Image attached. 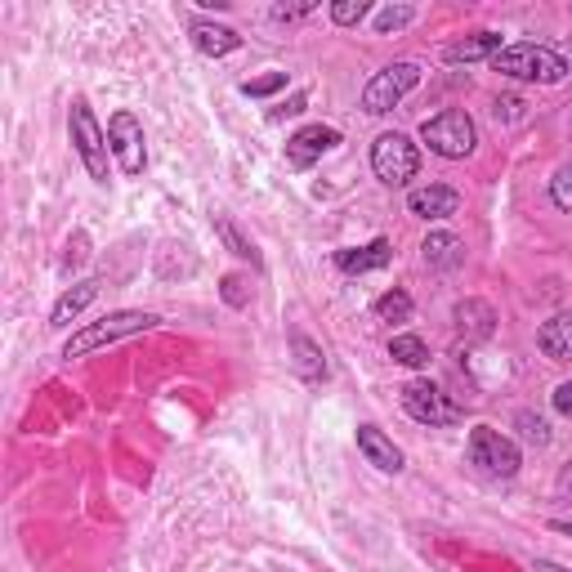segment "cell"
Masks as SVG:
<instances>
[{
    "instance_id": "1",
    "label": "cell",
    "mask_w": 572,
    "mask_h": 572,
    "mask_svg": "<svg viewBox=\"0 0 572 572\" xmlns=\"http://www.w3.org/2000/svg\"><path fill=\"white\" fill-rule=\"evenodd\" d=\"M157 322H162V318L148 313V309H117V313H107V318L81 326V331L67 340V345H63V358H85V354H94V350H103V345H117V340H131V335L153 331Z\"/></svg>"
},
{
    "instance_id": "2",
    "label": "cell",
    "mask_w": 572,
    "mask_h": 572,
    "mask_svg": "<svg viewBox=\"0 0 572 572\" xmlns=\"http://www.w3.org/2000/svg\"><path fill=\"white\" fill-rule=\"evenodd\" d=\"M488 67L501 72V76H510V81H537V85H559V81L572 72L563 54H554V50H545V45H532V41L506 45Z\"/></svg>"
},
{
    "instance_id": "3",
    "label": "cell",
    "mask_w": 572,
    "mask_h": 572,
    "mask_svg": "<svg viewBox=\"0 0 572 572\" xmlns=\"http://www.w3.org/2000/svg\"><path fill=\"white\" fill-rule=\"evenodd\" d=\"M420 139L429 144V153H438V157H447V162H466V157L479 148V126H475L470 112L443 107V112H434V117H425Z\"/></svg>"
},
{
    "instance_id": "4",
    "label": "cell",
    "mask_w": 572,
    "mask_h": 572,
    "mask_svg": "<svg viewBox=\"0 0 572 572\" xmlns=\"http://www.w3.org/2000/svg\"><path fill=\"white\" fill-rule=\"evenodd\" d=\"M67 135H72V148H76V157H81L85 175H90L94 184H107V157H112V148H107V131L94 122V112H90V103H85V98H72V112H67Z\"/></svg>"
},
{
    "instance_id": "5",
    "label": "cell",
    "mask_w": 572,
    "mask_h": 572,
    "mask_svg": "<svg viewBox=\"0 0 572 572\" xmlns=\"http://www.w3.org/2000/svg\"><path fill=\"white\" fill-rule=\"evenodd\" d=\"M470 466H479L488 479H514L523 466V451L510 434H501L492 425H475L470 429Z\"/></svg>"
},
{
    "instance_id": "6",
    "label": "cell",
    "mask_w": 572,
    "mask_h": 572,
    "mask_svg": "<svg viewBox=\"0 0 572 572\" xmlns=\"http://www.w3.org/2000/svg\"><path fill=\"white\" fill-rule=\"evenodd\" d=\"M372 170H376V179L385 188H407L420 175V148L407 135L389 131V135H381L372 144Z\"/></svg>"
},
{
    "instance_id": "7",
    "label": "cell",
    "mask_w": 572,
    "mask_h": 572,
    "mask_svg": "<svg viewBox=\"0 0 572 572\" xmlns=\"http://www.w3.org/2000/svg\"><path fill=\"white\" fill-rule=\"evenodd\" d=\"M416 85H420V67L416 63H389V67H381L363 85V112H372V117H385V112H394Z\"/></svg>"
},
{
    "instance_id": "8",
    "label": "cell",
    "mask_w": 572,
    "mask_h": 572,
    "mask_svg": "<svg viewBox=\"0 0 572 572\" xmlns=\"http://www.w3.org/2000/svg\"><path fill=\"white\" fill-rule=\"evenodd\" d=\"M398 394H403V412H407L412 420L429 425V429H443V425L461 420V407H456L434 381H407Z\"/></svg>"
},
{
    "instance_id": "9",
    "label": "cell",
    "mask_w": 572,
    "mask_h": 572,
    "mask_svg": "<svg viewBox=\"0 0 572 572\" xmlns=\"http://www.w3.org/2000/svg\"><path fill=\"white\" fill-rule=\"evenodd\" d=\"M107 148H112V157H117V166H122V175H144V166H148V148H144V126H139V117L135 112H112V122H107Z\"/></svg>"
},
{
    "instance_id": "10",
    "label": "cell",
    "mask_w": 572,
    "mask_h": 572,
    "mask_svg": "<svg viewBox=\"0 0 572 572\" xmlns=\"http://www.w3.org/2000/svg\"><path fill=\"white\" fill-rule=\"evenodd\" d=\"M335 144H340V131H335V126H322V122L300 126V131L287 139V166H291V170H309V166H318Z\"/></svg>"
},
{
    "instance_id": "11",
    "label": "cell",
    "mask_w": 572,
    "mask_h": 572,
    "mask_svg": "<svg viewBox=\"0 0 572 572\" xmlns=\"http://www.w3.org/2000/svg\"><path fill=\"white\" fill-rule=\"evenodd\" d=\"M358 451L367 456V466H376L381 475H398L403 470V451L394 447V438L376 425H358Z\"/></svg>"
},
{
    "instance_id": "12",
    "label": "cell",
    "mask_w": 572,
    "mask_h": 572,
    "mask_svg": "<svg viewBox=\"0 0 572 572\" xmlns=\"http://www.w3.org/2000/svg\"><path fill=\"white\" fill-rule=\"evenodd\" d=\"M407 210L416 219H447V215L461 210V193L447 188V184H429V188H416L407 197Z\"/></svg>"
},
{
    "instance_id": "13",
    "label": "cell",
    "mask_w": 572,
    "mask_h": 572,
    "mask_svg": "<svg viewBox=\"0 0 572 572\" xmlns=\"http://www.w3.org/2000/svg\"><path fill=\"white\" fill-rule=\"evenodd\" d=\"M537 345L550 363H572V309H559L554 318L541 322Z\"/></svg>"
},
{
    "instance_id": "14",
    "label": "cell",
    "mask_w": 572,
    "mask_h": 572,
    "mask_svg": "<svg viewBox=\"0 0 572 572\" xmlns=\"http://www.w3.org/2000/svg\"><path fill=\"white\" fill-rule=\"evenodd\" d=\"M456 331H461L466 340H492V331H497V309L488 304V300H475V295H466L461 304H456Z\"/></svg>"
},
{
    "instance_id": "15",
    "label": "cell",
    "mask_w": 572,
    "mask_h": 572,
    "mask_svg": "<svg viewBox=\"0 0 572 572\" xmlns=\"http://www.w3.org/2000/svg\"><path fill=\"white\" fill-rule=\"evenodd\" d=\"M291 367L304 385H322L326 381V354L318 340H309L304 331H291Z\"/></svg>"
},
{
    "instance_id": "16",
    "label": "cell",
    "mask_w": 572,
    "mask_h": 572,
    "mask_svg": "<svg viewBox=\"0 0 572 572\" xmlns=\"http://www.w3.org/2000/svg\"><path fill=\"white\" fill-rule=\"evenodd\" d=\"M188 37H193V45H197L201 54H210V59H223V54H233V50L242 45V37H238L233 28L210 23V19H193V23H188Z\"/></svg>"
},
{
    "instance_id": "17",
    "label": "cell",
    "mask_w": 572,
    "mask_h": 572,
    "mask_svg": "<svg viewBox=\"0 0 572 572\" xmlns=\"http://www.w3.org/2000/svg\"><path fill=\"white\" fill-rule=\"evenodd\" d=\"M506 45H501V37L497 32H475V37H466V41H451L447 50H443V59L447 63H492L497 54H501Z\"/></svg>"
},
{
    "instance_id": "18",
    "label": "cell",
    "mask_w": 572,
    "mask_h": 572,
    "mask_svg": "<svg viewBox=\"0 0 572 572\" xmlns=\"http://www.w3.org/2000/svg\"><path fill=\"white\" fill-rule=\"evenodd\" d=\"M389 260H394V247H389L385 238H376V242H367V247H354V251H340V256H335V269H340V273H350V278H358V273L385 269Z\"/></svg>"
},
{
    "instance_id": "19",
    "label": "cell",
    "mask_w": 572,
    "mask_h": 572,
    "mask_svg": "<svg viewBox=\"0 0 572 572\" xmlns=\"http://www.w3.org/2000/svg\"><path fill=\"white\" fill-rule=\"evenodd\" d=\"M94 295H98V282H94V278H90V282H76L72 291H63L59 304H54V313H50V326H59V331L72 326V322L94 304Z\"/></svg>"
},
{
    "instance_id": "20",
    "label": "cell",
    "mask_w": 572,
    "mask_h": 572,
    "mask_svg": "<svg viewBox=\"0 0 572 572\" xmlns=\"http://www.w3.org/2000/svg\"><path fill=\"white\" fill-rule=\"evenodd\" d=\"M420 256H425L429 269H456V264L466 260V242L456 238V233H429L425 247H420Z\"/></svg>"
},
{
    "instance_id": "21",
    "label": "cell",
    "mask_w": 572,
    "mask_h": 572,
    "mask_svg": "<svg viewBox=\"0 0 572 572\" xmlns=\"http://www.w3.org/2000/svg\"><path fill=\"white\" fill-rule=\"evenodd\" d=\"M215 233H219V242L228 247V251H233L238 260H247L251 269H264V260H260V251H256V242L242 233V228L233 223V219H228V215H215Z\"/></svg>"
},
{
    "instance_id": "22",
    "label": "cell",
    "mask_w": 572,
    "mask_h": 572,
    "mask_svg": "<svg viewBox=\"0 0 572 572\" xmlns=\"http://www.w3.org/2000/svg\"><path fill=\"white\" fill-rule=\"evenodd\" d=\"M389 358L420 372V367H429V345H425L420 335H394V340H389Z\"/></svg>"
},
{
    "instance_id": "23",
    "label": "cell",
    "mask_w": 572,
    "mask_h": 572,
    "mask_svg": "<svg viewBox=\"0 0 572 572\" xmlns=\"http://www.w3.org/2000/svg\"><path fill=\"white\" fill-rule=\"evenodd\" d=\"M412 309H416V304H412V295H407L403 287H394V291H385V295L376 300V318H381V322H407Z\"/></svg>"
},
{
    "instance_id": "24",
    "label": "cell",
    "mask_w": 572,
    "mask_h": 572,
    "mask_svg": "<svg viewBox=\"0 0 572 572\" xmlns=\"http://www.w3.org/2000/svg\"><path fill=\"white\" fill-rule=\"evenodd\" d=\"M412 19H416V10H412V6H385V10L376 14V32H381V37L403 32V28H412Z\"/></svg>"
},
{
    "instance_id": "25",
    "label": "cell",
    "mask_w": 572,
    "mask_h": 572,
    "mask_svg": "<svg viewBox=\"0 0 572 572\" xmlns=\"http://www.w3.org/2000/svg\"><path fill=\"white\" fill-rule=\"evenodd\" d=\"M367 14H372L367 0H335V6H331V19H335L340 28H358Z\"/></svg>"
},
{
    "instance_id": "26",
    "label": "cell",
    "mask_w": 572,
    "mask_h": 572,
    "mask_svg": "<svg viewBox=\"0 0 572 572\" xmlns=\"http://www.w3.org/2000/svg\"><path fill=\"white\" fill-rule=\"evenodd\" d=\"M550 201L572 215V162H563V166L554 170V179H550Z\"/></svg>"
},
{
    "instance_id": "27",
    "label": "cell",
    "mask_w": 572,
    "mask_h": 572,
    "mask_svg": "<svg viewBox=\"0 0 572 572\" xmlns=\"http://www.w3.org/2000/svg\"><path fill=\"white\" fill-rule=\"evenodd\" d=\"M514 425H519V434H523L528 443H537V447H545V443H550V425H545L541 416H532V412H519V416H514Z\"/></svg>"
},
{
    "instance_id": "28",
    "label": "cell",
    "mask_w": 572,
    "mask_h": 572,
    "mask_svg": "<svg viewBox=\"0 0 572 572\" xmlns=\"http://www.w3.org/2000/svg\"><path fill=\"white\" fill-rule=\"evenodd\" d=\"M282 85H287V72H269V76L242 81V94H251V98H264V94H278Z\"/></svg>"
},
{
    "instance_id": "29",
    "label": "cell",
    "mask_w": 572,
    "mask_h": 572,
    "mask_svg": "<svg viewBox=\"0 0 572 572\" xmlns=\"http://www.w3.org/2000/svg\"><path fill=\"white\" fill-rule=\"evenodd\" d=\"M219 295H223V304H233V309H247V282H242L238 273H228V278H223Z\"/></svg>"
},
{
    "instance_id": "30",
    "label": "cell",
    "mask_w": 572,
    "mask_h": 572,
    "mask_svg": "<svg viewBox=\"0 0 572 572\" xmlns=\"http://www.w3.org/2000/svg\"><path fill=\"white\" fill-rule=\"evenodd\" d=\"M318 10H322L318 0H309V6H278V10H273V19H278V23H300V19L318 14Z\"/></svg>"
},
{
    "instance_id": "31",
    "label": "cell",
    "mask_w": 572,
    "mask_h": 572,
    "mask_svg": "<svg viewBox=\"0 0 572 572\" xmlns=\"http://www.w3.org/2000/svg\"><path fill=\"white\" fill-rule=\"evenodd\" d=\"M550 403H554V412H559V416H568V420H572V381H568V385H559V389L550 394Z\"/></svg>"
},
{
    "instance_id": "32",
    "label": "cell",
    "mask_w": 572,
    "mask_h": 572,
    "mask_svg": "<svg viewBox=\"0 0 572 572\" xmlns=\"http://www.w3.org/2000/svg\"><path fill=\"white\" fill-rule=\"evenodd\" d=\"M554 492H559L563 501H572V461L559 470V479H554Z\"/></svg>"
},
{
    "instance_id": "33",
    "label": "cell",
    "mask_w": 572,
    "mask_h": 572,
    "mask_svg": "<svg viewBox=\"0 0 572 572\" xmlns=\"http://www.w3.org/2000/svg\"><path fill=\"white\" fill-rule=\"evenodd\" d=\"M304 103H309V94H291V103H287V107H278L273 117H300V112H304Z\"/></svg>"
},
{
    "instance_id": "34",
    "label": "cell",
    "mask_w": 572,
    "mask_h": 572,
    "mask_svg": "<svg viewBox=\"0 0 572 572\" xmlns=\"http://www.w3.org/2000/svg\"><path fill=\"white\" fill-rule=\"evenodd\" d=\"M532 568H537V572H568V568H563V563H554V559H537Z\"/></svg>"
},
{
    "instance_id": "35",
    "label": "cell",
    "mask_w": 572,
    "mask_h": 572,
    "mask_svg": "<svg viewBox=\"0 0 572 572\" xmlns=\"http://www.w3.org/2000/svg\"><path fill=\"white\" fill-rule=\"evenodd\" d=\"M550 528H554V532H563V537H572V519H554Z\"/></svg>"
}]
</instances>
